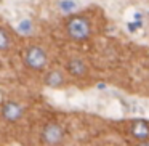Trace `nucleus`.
I'll return each mask as SVG.
<instances>
[{
  "label": "nucleus",
  "instance_id": "f257e3e1",
  "mask_svg": "<svg viewBox=\"0 0 149 146\" xmlns=\"http://www.w3.org/2000/svg\"><path fill=\"white\" fill-rule=\"evenodd\" d=\"M64 31H66L68 37L72 40V42L84 43L91 37L93 27H91V23H90V20H88L87 16L74 13L66 20Z\"/></svg>",
  "mask_w": 149,
  "mask_h": 146
},
{
  "label": "nucleus",
  "instance_id": "f03ea898",
  "mask_svg": "<svg viewBox=\"0 0 149 146\" xmlns=\"http://www.w3.org/2000/svg\"><path fill=\"white\" fill-rule=\"evenodd\" d=\"M23 63L31 71H43L48 66V53L42 45L32 43L23 52Z\"/></svg>",
  "mask_w": 149,
  "mask_h": 146
},
{
  "label": "nucleus",
  "instance_id": "7ed1b4c3",
  "mask_svg": "<svg viewBox=\"0 0 149 146\" xmlns=\"http://www.w3.org/2000/svg\"><path fill=\"white\" fill-rule=\"evenodd\" d=\"M40 140L45 145H61L66 140V129L56 120H50L40 132Z\"/></svg>",
  "mask_w": 149,
  "mask_h": 146
},
{
  "label": "nucleus",
  "instance_id": "20e7f679",
  "mask_svg": "<svg viewBox=\"0 0 149 146\" xmlns=\"http://www.w3.org/2000/svg\"><path fill=\"white\" fill-rule=\"evenodd\" d=\"M24 114H26V108H24V104L19 103V101L7 100L0 104V116H2V119H3L5 122L16 124L24 117Z\"/></svg>",
  "mask_w": 149,
  "mask_h": 146
},
{
  "label": "nucleus",
  "instance_id": "39448f33",
  "mask_svg": "<svg viewBox=\"0 0 149 146\" xmlns=\"http://www.w3.org/2000/svg\"><path fill=\"white\" fill-rule=\"evenodd\" d=\"M43 84H45V87L53 88V90L64 88L68 85V75L63 69H58V68L48 69L43 75Z\"/></svg>",
  "mask_w": 149,
  "mask_h": 146
},
{
  "label": "nucleus",
  "instance_id": "423d86ee",
  "mask_svg": "<svg viewBox=\"0 0 149 146\" xmlns=\"http://www.w3.org/2000/svg\"><path fill=\"white\" fill-rule=\"evenodd\" d=\"M66 72L74 79H85L88 75V64L80 56H72L66 61Z\"/></svg>",
  "mask_w": 149,
  "mask_h": 146
},
{
  "label": "nucleus",
  "instance_id": "0eeeda50",
  "mask_svg": "<svg viewBox=\"0 0 149 146\" xmlns=\"http://www.w3.org/2000/svg\"><path fill=\"white\" fill-rule=\"evenodd\" d=\"M127 133L135 141L146 143V141H149V124H146L144 120H133V122L128 124Z\"/></svg>",
  "mask_w": 149,
  "mask_h": 146
},
{
  "label": "nucleus",
  "instance_id": "6e6552de",
  "mask_svg": "<svg viewBox=\"0 0 149 146\" xmlns=\"http://www.w3.org/2000/svg\"><path fill=\"white\" fill-rule=\"evenodd\" d=\"M15 31H16L19 36H24V37H29L34 34L36 31V26H34L32 20L31 18H23V20L18 21V24L15 26Z\"/></svg>",
  "mask_w": 149,
  "mask_h": 146
},
{
  "label": "nucleus",
  "instance_id": "1a4fd4ad",
  "mask_svg": "<svg viewBox=\"0 0 149 146\" xmlns=\"http://www.w3.org/2000/svg\"><path fill=\"white\" fill-rule=\"evenodd\" d=\"M11 45H13V37H11L10 31L0 26V52H8Z\"/></svg>",
  "mask_w": 149,
  "mask_h": 146
},
{
  "label": "nucleus",
  "instance_id": "9d476101",
  "mask_svg": "<svg viewBox=\"0 0 149 146\" xmlns=\"http://www.w3.org/2000/svg\"><path fill=\"white\" fill-rule=\"evenodd\" d=\"M58 8H59V11L64 13V15H74L75 10L79 8V3L75 0H59Z\"/></svg>",
  "mask_w": 149,
  "mask_h": 146
}]
</instances>
